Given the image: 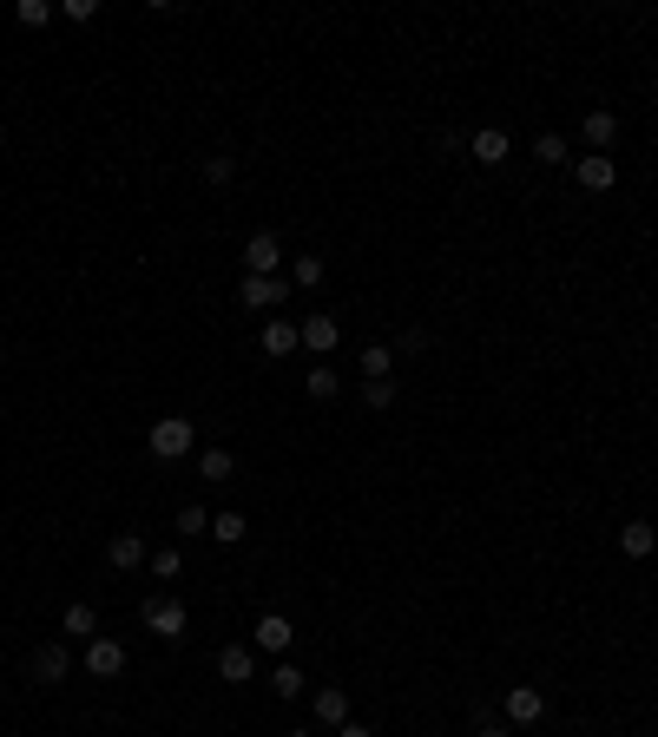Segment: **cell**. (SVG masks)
<instances>
[{
	"label": "cell",
	"instance_id": "17",
	"mask_svg": "<svg viewBox=\"0 0 658 737\" xmlns=\"http://www.w3.org/2000/svg\"><path fill=\"white\" fill-rule=\"evenodd\" d=\"M619 547H626V560H645V553L658 547V527H645V520H632V527H619Z\"/></svg>",
	"mask_w": 658,
	"mask_h": 737
},
{
	"label": "cell",
	"instance_id": "4",
	"mask_svg": "<svg viewBox=\"0 0 658 737\" xmlns=\"http://www.w3.org/2000/svg\"><path fill=\"white\" fill-rule=\"evenodd\" d=\"M290 639H297V626H290L283 612H264V619L251 626V645H257V652H290Z\"/></svg>",
	"mask_w": 658,
	"mask_h": 737
},
{
	"label": "cell",
	"instance_id": "9",
	"mask_svg": "<svg viewBox=\"0 0 658 737\" xmlns=\"http://www.w3.org/2000/svg\"><path fill=\"white\" fill-rule=\"evenodd\" d=\"M66 665H73V659H66V639H47L40 652H33V678H40V685H60Z\"/></svg>",
	"mask_w": 658,
	"mask_h": 737
},
{
	"label": "cell",
	"instance_id": "19",
	"mask_svg": "<svg viewBox=\"0 0 658 737\" xmlns=\"http://www.w3.org/2000/svg\"><path fill=\"white\" fill-rule=\"evenodd\" d=\"M99 632V612L86 606V599H73V606H66V639H93Z\"/></svg>",
	"mask_w": 658,
	"mask_h": 737
},
{
	"label": "cell",
	"instance_id": "18",
	"mask_svg": "<svg viewBox=\"0 0 658 737\" xmlns=\"http://www.w3.org/2000/svg\"><path fill=\"white\" fill-rule=\"evenodd\" d=\"M244 534H251V520H244V514H231V507H224V514H211V540H218V547H237Z\"/></svg>",
	"mask_w": 658,
	"mask_h": 737
},
{
	"label": "cell",
	"instance_id": "16",
	"mask_svg": "<svg viewBox=\"0 0 658 737\" xmlns=\"http://www.w3.org/2000/svg\"><path fill=\"white\" fill-rule=\"evenodd\" d=\"M468 152H474V158H481V165H501V158H507V132H501V126H487V132H474V139H468Z\"/></svg>",
	"mask_w": 658,
	"mask_h": 737
},
{
	"label": "cell",
	"instance_id": "23",
	"mask_svg": "<svg viewBox=\"0 0 658 737\" xmlns=\"http://www.w3.org/2000/svg\"><path fill=\"white\" fill-rule=\"evenodd\" d=\"M145 566H152L158 580H178V573H185V553H178V547H158V553H152V560H145Z\"/></svg>",
	"mask_w": 658,
	"mask_h": 737
},
{
	"label": "cell",
	"instance_id": "1",
	"mask_svg": "<svg viewBox=\"0 0 658 737\" xmlns=\"http://www.w3.org/2000/svg\"><path fill=\"white\" fill-rule=\"evenodd\" d=\"M145 448H152L158 461H185L191 448H198V428H191L185 415H165V422H152V435H145Z\"/></svg>",
	"mask_w": 658,
	"mask_h": 737
},
{
	"label": "cell",
	"instance_id": "31",
	"mask_svg": "<svg viewBox=\"0 0 658 737\" xmlns=\"http://www.w3.org/2000/svg\"><path fill=\"white\" fill-rule=\"evenodd\" d=\"M336 737H376V731H369V724H356V718H349V724H343V731H336Z\"/></svg>",
	"mask_w": 658,
	"mask_h": 737
},
{
	"label": "cell",
	"instance_id": "14",
	"mask_svg": "<svg viewBox=\"0 0 658 737\" xmlns=\"http://www.w3.org/2000/svg\"><path fill=\"white\" fill-rule=\"evenodd\" d=\"M316 718H323L329 731H343V724H349V691L343 685H323V691H316Z\"/></svg>",
	"mask_w": 658,
	"mask_h": 737
},
{
	"label": "cell",
	"instance_id": "6",
	"mask_svg": "<svg viewBox=\"0 0 658 737\" xmlns=\"http://www.w3.org/2000/svg\"><path fill=\"white\" fill-rule=\"evenodd\" d=\"M86 672H93V678H119V672H126V645H119V639H93V645H86Z\"/></svg>",
	"mask_w": 658,
	"mask_h": 737
},
{
	"label": "cell",
	"instance_id": "26",
	"mask_svg": "<svg viewBox=\"0 0 658 737\" xmlns=\"http://www.w3.org/2000/svg\"><path fill=\"white\" fill-rule=\"evenodd\" d=\"M533 152H540V165H566V139H560V132H540Z\"/></svg>",
	"mask_w": 658,
	"mask_h": 737
},
{
	"label": "cell",
	"instance_id": "29",
	"mask_svg": "<svg viewBox=\"0 0 658 737\" xmlns=\"http://www.w3.org/2000/svg\"><path fill=\"white\" fill-rule=\"evenodd\" d=\"M231 172H237V158H204V185H231Z\"/></svg>",
	"mask_w": 658,
	"mask_h": 737
},
{
	"label": "cell",
	"instance_id": "20",
	"mask_svg": "<svg viewBox=\"0 0 658 737\" xmlns=\"http://www.w3.org/2000/svg\"><path fill=\"white\" fill-rule=\"evenodd\" d=\"M198 474H204V481H231V474H237L231 448H204V455H198Z\"/></svg>",
	"mask_w": 658,
	"mask_h": 737
},
{
	"label": "cell",
	"instance_id": "30",
	"mask_svg": "<svg viewBox=\"0 0 658 737\" xmlns=\"http://www.w3.org/2000/svg\"><path fill=\"white\" fill-rule=\"evenodd\" d=\"M290 277H297L303 290H316V283H323V257H297V270H290Z\"/></svg>",
	"mask_w": 658,
	"mask_h": 737
},
{
	"label": "cell",
	"instance_id": "11",
	"mask_svg": "<svg viewBox=\"0 0 658 737\" xmlns=\"http://www.w3.org/2000/svg\"><path fill=\"white\" fill-rule=\"evenodd\" d=\"M237 297H244V310H277V303H283V277H244Z\"/></svg>",
	"mask_w": 658,
	"mask_h": 737
},
{
	"label": "cell",
	"instance_id": "12",
	"mask_svg": "<svg viewBox=\"0 0 658 737\" xmlns=\"http://www.w3.org/2000/svg\"><path fill=\"white\" fill-rule=\"evenodd\" d=\"M540 711H547L540 685H514V691H507V718H514V724H540Z\"/></svg>",
	"mask_w": 658,
	"mask_h": 737
},
{
	"label": "cell",
	"instance_id": "22",
	"mask_svg": "<svg viewBox=\"0 0 658 737\" xmlns=\"http://www.w3.org/2000/svg\"><path fill=\"white\" fill-rule=\"evenodd\" d=\"M172 534H185V540L211 534V514H204V507H178V527H172Z\"/></svg>",
	"mask_w": 658,
	"mask_h": 737
},
{
	"label": "cell",
	"instance_id": "5",
	"mask_svg": "<svg viewBox=\"0 0 658 737\" xmlns=\"http://www.w3.org/2000/svg\"><path fill=\"white\" fill-rule=\"evenodd\" d=\"M297 330H303V349H310V356H329V349L343 343V323H336V316H303Z\"/></svg>",
	"mask_w": 658,
	"mask_h": 737
},
{
	"label": "cell",
	"instance_id": "32",
	"mask_svg": "<svg viewBox=\"0 0 658 737\" xmlns=\"http://www.w3.org/2000/svg\"><path fill=\"white\" fill-rule=\"evenodd\" d=\"M481 737H507V731H501V724H481Z\"/></svg>",
	"mask_w": 658,
	"mask_h": 737
},
{
	"label": "cell",
	"instance_id": "2",
	"mask_svg": "<svg viewBox=\"0 0 658 737\" xmlns=\"http://www.w3.org/2000/svg\"><path fill=\"white\" fill-rule=\"evenodd\" d=\"M185 626H191V612L178 606V599H165V593L145 599V632H158L165 645H178V639H185Z\"/></svg>",
	"mask_w": 658,
	"mask_h": 737
},
{
	"label": "cell",
	"instance_id": "8",
	"mask_svg": "<svg viewBox=\"0 0 658 737\" xmlns=\"http://www.w3.org/2000/svg\"><path fill=\"white\" fill-rule=\"evenodd\" d=\"M573 178H580L586 191H612V178H619V165H612L606 152H586V158H573Z\"/></svg>",
	"mask_w": 658,
	"mask_h": 737
},
{
	"label": "cell",
	"instance_id": "10",
	"mask_svg": "<svg viewBox=\"0 0 658 737\" xmlns=\"http://www.w3.org/2000/svg\"><path fill=\"white\" fill-rule=\"evenodd\" d=\"M251 672H257L251 645H224V652H218V678H224V685H251Z\"/></svg>",
	"mask_w": 658,
	"mask_h": 737
},
{
	"label": "cell",
	"instance_id": "28",
	"mask_svg": "<svg viewBox=\"0 0 658 737\" xmlns=\"http://www.w3.org/2000/svg\"><path fill=\"white\" fill-rule=\"evenodd\" d=\"M14 14H20V27H47V20H53V7H47V0H20Z\"/></svg>",
	"mask_w": 658,
	"mask_h": 737
},
{
	"label": "cell",
	"instance_id": "13",
	"mask_svg": "<svg viewBox=\"0 0 658 737\" xmlns=\"http://www.w3.org/2000/svg\"><path fill=\"white\" fill-rule=\"evenodd\" d=\"M580 132H586V145H593V152H606L612 139H619V119H612L606 106H586V119H580Z\"/></svg>",
	"mask_w": 658,
	"mask_h": 737
},
{
	"label": "cell",
	"instance_id": "27",
	"mask_svg": "<svg viewBox=\"0 0 658 737\" xmlns=\"http://www.w3.org/2000/svg\"><path fill=\"white\" fill-rule=\"evenodd\" d=\"M270 685H277V698H297V691H303V672H297V665H277V672H270Z\"/></svg>",
	"mask_w": 658,
	"mask_h": 737
},
{
	"label": "cell",
	"instance_id": "33",
	"mask_svg": "<svg viewBox=\"0 0 658 737\" xmlns=\"http://www.w3.org/2000/svg\"><path fill=\"white\" fill-rule=\"evenodd\" d=\"M283 737H310V731H283Z\"/></svg>",
	"mask_w": 658,
	"mask_h": 737
},
{
	"label": "cell",
	"instance_id": "7",
	"mask_svg": "<svg viewBox=\"0 0 658 737\" xmlns=\"http://www.w3.org/2000/svg\"><path fill=\"white\" fill-rule=\"evenodd\" d=\"M257 343H264V356H277V362H283V356H297V349H303V330H297V323H283V316H270Z\"/></svg>",
	"mask_w": 658,
	"mask_h": 737
},
{
	"label": "cell",
	"instance_id": "15",
	"mask_svg": "<svg viewBox=\"0 0 658 737\" xmlns=\"http://www.w3.org/2000/svg\"><path fill=\"white\" fill-rule=\"evenodd\" d=\"M106 560L119 566V573H132V566H145V560H152V553H145V540H139V534H112Z\"/></svg>",
	"mask_w": 658,
	"mask_h": 737
},
{
	"label": "cell",
	"instance_id": "3",
	"mask_svg": "<svg viewBox=\"0 0 658 737\" xmlns=\"http://www.w3.org/2000/svg\"><path fill=\"white\" fill-rule=\"evenodd\" d=\"M277 264H283V244L270 231H257L251 244H244V277H277Z\"/></svg>",
	"mask_w": 658,
	"mask_h": 737
},
{
	"label": "cell",
	"instance_id": "24",
	"mask_svg": "<svg viewBox=\"0 0 658 737\" xmlns=\"http://www.w3.org/2000/svg\"><path fill=\"white\" fill-rule=\"evenodd\" d=\"M303 389H310L316 402H329V395H336V369H329V362H316L310 376H303Z\"/></svg>",
	"mask_w": 658,
	"mask_h": 737
},
{
	"label": "cell",
	"instance_id": "21",
	"mask_svg": "<svg viewBox=\"0 0 658 737\" xmlns=\"http://www.w3.org/2000/svg\"><path fill=\"white\" fill-rule=\"evenodd\" d=\"M389 369H395V356H389V349H382V343H369V349H362V382L389 376Z\"/></svg>",
	"mask_w": 658,
	"mask_h": 737
},
{
	"label": "cell",
	"instance_id": "25",
	"mask_svg": "<svg viewBox=\"0 0 658 737\" xmlns=\"http://www.w3.org/2000/svg\"><path fill=\"white\" fill-rule=\"evenodd\" d=\"M362 402H369V408H395V376H376V382H362Z\"/></svg>",
	"mask_w": 658,
	"mask_h": 737
}]
</instances>
